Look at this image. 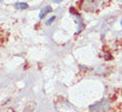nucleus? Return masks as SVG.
I'll use <instances>...</instances> for the list:
<instances>
[{"label":"nucleus","mask_w":122,"mask_h":112,"mask_svg":"<svg viewBox=\"0 0 122 112\" xmlns=\"http://www.w3.org/2000/svg\"><path fill=\"white\" fill-rule=\"evenodd\" d=\"M110 109V103L108 100H101L100 102H97L90 106V112H108Z\"/></svg>","instance_id":"nucleus-1"},{"label":"nucleus","mask_w":122,"mask_h":112,"mask_svg":"<svg viewBox=\"0 0 122 112\" xmlns=\"http://www.w3.org/2000/svg\"><path fill=\"white\" fill-rule=\"evenodd\" d=\"M80 5L84 11H90V12L96 11L98 8V3L96 0H81Z\"/></svg>","instance_id":"nucleus-2"},{"label":"nucleus","mask_w":122,"mask_h":112,"mask_svg":"<svg viewBox=\"0 0 122 112\" xmlns=\"http://www.w3.org/2000/svg\"><path fill=\"white\" fill-rule=\"evenodd\" d=\"M52 11V8L50 6H47L45 7V8H42L41 11H40V15H39V18L41 19V18H43V17L47 15V13H50Z\"/></svg>","instance_id":"nucleus-3"},{"label":"nucleus","mask_w":122,"mask_h":112,"mask_svg":"<svg viewBox=\"0 0 122 112\" xmlns=\"http://www.w3.org/2000/svg\"><path fill=\"white\" fill-rule=\"evenodd\" d=\"M36 109V103L35 102H29L25 107V109H23L22 112H33Z\"/></svg>","instance_id":"nucleus-4"},{"label":"nucleus","mask_w":122,"mask_h":112,"mask_svg":"<svg viewBox=\"0 0 122 112\" xmlns=\"http://www.w3.org/2000/svg\"><path fill=\"white\" fill-rule=\"evenodd\" d=\"M15 8H16V9H19V10L27 9V8H28V5L25 2H17L16 5H15Z\"/></svg>","instance_id":"nucleus-5"},{"label":"nucleus","mask_w":122,"mask_h":112,"mask_svg":"<svg viewBox=\"0 0 122 112\" xmlns=\"http://www.w3.org/2000/svg\"><path fill=\"white\" fill-rule=\"evenodd\" d=\"M55 19H56L55 17H51V18H50V19H49V20H47V22H46V23H47V25H51V23H52V21H53V20H55Z\"/></svg>","instance_id":"nucleus-6"},{"label":"nucleus","mask_w":122,"mask_h":112,"mask_svg":"<svg viewBox=\"0 0 122 112\" xmlns=\"http://www.w3.org/2000/svg\"><path fill=\"white\" fill-rule=\"evenodd\" d=\"M53 1H55V2H57V3H58V2H61L62 0H53Z\"/></svg>","instance_id":"nucleus-7"},{"label":"nucleus","mask_w":122,"mask_h":112,"mask_svg":"<svg viewBox=\"0 0 122 112\" xmlns=\"http://www.w3.org/2000/svg\"><path fill=\"white\" fill-rule=\"evenodd\" d=\"M1 1H2V0H0V2H1Z\"/></svg>","instance_id":"nucleus-8"},{"label":"nucleus","mask_w":122,"mask_h":112,"mask_svg":"<svg viewBox=\"0 0 122 112\" xmlns=\"http://www.w3.org/2000/svg\"><path fill=\"white\" fill-rule=\"evenodd\" d=\"M121 25H122V21H121Z\"/></svg>","instance_id":"nucleus-9"}]
</instances>
